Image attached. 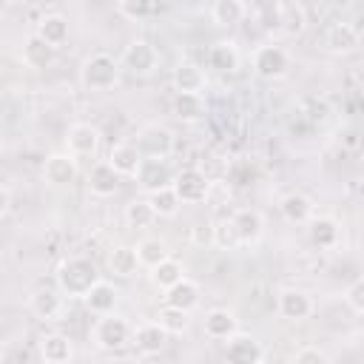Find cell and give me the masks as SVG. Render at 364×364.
Masks as SVG:
<instances>
[{
  "instance_id": "10",
  "label": "cell",
  "mask_w": 364,
  "mask_h": 364,
  "mask_svg": "<svg viewBox=\"0 0 364 364\" xmlns=\"http://www.w3.org/2000/svg\"><path fill=\"white\" fill-rule=\"evenodd\" d=\"M225 358L233 361V364H259L264 358V350L262 344L253 338V336H245V333H233L228 338V347H225Z\"/></svg>"
},
{
  "instance_id": "23",
  "label": "cell",
  "mask_w": 364,
  "mask_h": 364,
  "mask_svg": "<svg viewBox=\"0 0 364 364\" xmlns=\"http://www.w3.org/2000/svg\"><path fill=\"white\" fill-rule=\"evenodd\" d=\"M279 210H282V216L290 222V225H307V219L313 216V202L304 196V193H287V196H282V202H279Z\"/></svg>"
},
{
  "instance_id": "16",
  "label": "cell",
  "mask_w": 364,
  "mask_h": 364,
  "mask_svg": "<svg viewBox=\"0 0 364 364\" xmlns=\"http://www.w3.org/2000/svg\"><path fill=\"white\" fill-rule=\"evenodd\" d=\"M279 313L287 321H304L313 313V301L304 290H282L279 293Z\"/></svg>"
},
{
  "instance_id": "37",
  "label": "cell",
  "mask_w": 364,
  "mask_h": 364,
  "mask_svg": "<svg viewBox=\"0 0 364 364\" xmlns=\"http://www.w3.org/2000/svg\"><path fill=\"white\" fill-rule=\"evenodd\" d=\"M210 242L219 247V250H236L242 242H239V233H236V225L233 219H222L210 228Z\"/></svg>"
},
{
  "instance_id": "22",
  "label": "cell",
  "mask_w": 364,
  "mask_h": 364,
  "mask_svg": "<svg viewBox=\"0 0 364 364\" xmlns=\"http://www.w3.org/2000/svg\"><path fill=\"white\" fill-rule=\"evenodd\" d=\"M40 358L48 361V364H68L74 358V347L65 336L51 333V336L40 338Z\"/></svg>"
},
{
  "instance_id": "34",
  "label": "cell",
  "mask_w": 364,
  "mask_h": 364,
  "mask_svg": "<svg viewBox=\"0 0 364 364\" xmlns=\"http://www.w3.org/2000/svg\"><path fill=\"white\" fill-rule=\"evenodd\" d=\"M117 6L128 20H148L162 11V0H117Z\"/></svg>"
},
{
  "instance_id": "31",
  "label": "cell",
  "mask_w": 364,
  "mask_h": 364,
  "mask_svg": "<svg viewBox=\"0 0 364 364\" xmlns=\"http://www.w3.org/2000/svg\"><path fill=\"white\" fill-rule=\"evenodd\" d=\"M208 63L210 68H216L219 74H233L239 68V51L233 43H216L208 54Z\"/></svg>"
},
{
  "instance_id": "30",
  "label": "cell",
  "mask_w": 364,
  "mask_h": 364,
  "mask_svg": "<svg viewBox=\"0 0 364 364\" xmlns=\"http://www.w3.org/2000/svg\"><path fill=\"white\" fill-rule=\"evenodd\" d=\"M148 202H151L154 213H156V216H162V219L176 216V213H179V208H182V202H179V196H176V191H173L171 185L151 191V193H148Z\"/></svg>"
},
{
  "instance_id": "14",
  "label": "cell",
  "mask_w": 364,
  "mask_h": 364,
  "mask_svg": "<svg viewBox=\"0 0 364 364\" xmlns=\"http://www.w3.org/2000/svg\"><path fill=\"white\" fill-rule=\"evenodd\" d=\"M230 219L236 225V233H239V242L242 245H253V242L262 239V233H264V216L256 208H242Z\"/></svg>"
},
{
  "instance_id": "13",
  "label": "cell",
  "mask_w": 364,
  "mask_h": 364,
  "mask_svg": "<svg viewBox=\"0 0 364 364\" xmlns=\"http://www.w3.org/2000/svg\"><path fill=\"white\" fill-rule=\"evenodd\" d=\"M119 173L108 165V162H97V165H91V171H88V191L94 193V196H100V199H108V196H114L117 191H119Z\"/></svg>"
},
{
  "instance_id": "5",
  "label": "cell",
  "mask_w": 364,
  "mask_h": 364,
  "mask_svg": "<svg viewBox=\"0 0 364 364\" xmlns=\"http://www.w3.org/2000/svg\"><path fill=\"white\" fill-rule=\"evenodd\" d=\"M253 68L262 80H279L290 71V54L282 46H259L253 54Z\"/></svg>"
},
{
  "instance_id": "17",
  "label": "cell",
  "mask_w": 364,
  "mask_h": 364,
  "mask_svg": "<svg viewBox=\"0 0 364 364\" xmlns=\"http://www.w3.org/2000/svg\"><path fill=\"white\" fill-rule=\"evenodd\" d=\"M358 46V31L350 23H333L324 31V48L333 54H350Z\"/></svg>"
},
{
  "instance_id": "26",
  "label": "cell",
  "mask_w": 364,
  "mask_h": 364,
  "mask_svg": "<svg viewBox=\"0 0 364 364\" xmlns=\"http://www.w3.org/2000/svg\"><path fill=\"white\" fill-rule=\"evenodd\" d=\"M34 34H37L40 40H46L48 46L60 48V46L68 40V20H65L63 14H46V17H40Z\"/></svg>"
},
{
  "instance_id": "36",
  "label": "cell",
  "mask_w": 364,
  "mask_h": 364,
  "mask_svg": "<svg viewBox=\"0 0 364 364\" xmlns=\"http://www.w3.org/2000/svg\"><path fill=\"white\" fill-rule=\"evenodd\" d=\"M156 321L171 333V336H179L191 327V318H188V310L182 307H173V304H165L159 313H156Z\"/></svg>"
},
{
  "instance_id": "21",
  "label": "cell",
  "mask_w": 364,
  "mask_h": 364,
  "mask_svg": "<svg viewBox=\"0 0 364 364\" xmlns=\"http://www.w3.org/2000/svg\"><path fill=\"white\" fill-rule=\"evenodd\" d=\"M54 57H57V48L54 46H48L46 40H40L37 34H31L26 43H23V63L28 65V68H48L51 63H54Z\"/></svg>"
},
{
  "instance_id": "32",
  "label": "cell",
  "mask_w": 364,
  "mask_h": 364,
  "mask_svg": "<svg viewBox=\"0 0 364 364\" xmlns=\"http://www.w3.org/2000/svg\"><path fill=\"white\" fill-rule=\"evenodd\" d=\"M210 14H213V23L216 26H236V23L245 20L247 9H245L242 0H213Z\"/></svg>"
},
{
  "instance_id": "8",
  "label": "cell",
  "mask_w": 364,
  "mask_h": 364,
  "mask_svg": "<svg viewBox=\"0 0 364 364\" xmlns=\"http://www.w3.org/2000/svg\"><path fill=\"white\" fill-rule=\"evenodd\" d=\"M122 63L134 74H151L156 68V63H159V54L148 40H131L125 46V51H122Z\"/></svg>"
},
{
  "instance_id": "6",
  "label": "cell",
  "mask_w": 364,
  "mask_h": 364,
  "mask_svg": "<svg viewBox=\"0 0 364 364\" xmlns=\"http://www.w3.org/2000/svg\"><path fill=\"white\" fill-rule=\"evenodd\" d=\"M100 139H102V134H100V128L91 125V122H74V125L68 128V134H65V145H68V154H71L74 159H88V156H94V154L100 151Z\"/></svg>"
},
{
  "instance_id": "1",
  "label": "cell",
  "mask_w": 364,
  "mask_h": 364,
  "mask_svg": "<svg viewBox=\"0 0 364 364\" xmlns=\"http://www.w3.org/2000/svg\"><path fill=\"white\" fill-rule=\"evenodd\" d=\"M100 282V273H97V264L85 256H74V259H65L57 270V284H60V293L68 296V299H82L91 284Z\"/></svg>"
},
{
  "instance_id": "11",
  "label": "cell",
  "mask_w": 364,
  "mask_h": 364,
  "mask_svg": "<svg viewBox=\"0 0 364 364\" xmlns=\"http://www.w3.org/2000/svg\"><path fill=\"white\" fill-rule=\"evenodd\" d=\"M43 179L54 188H65L77 179V159L71 154H51L43 165Z\"/></svg>"
},
{
  "instance_id": "39",
  "label": "cell",
  "mask_w": 364,
  "mask_h": 364,
  "mask_svg": "<svg viewBox=\"0 0 364 364\" xmlns=\"http://www.w3.org/2000/svg\"><path fill=\"white\" fill-rule=\"evenodd\" d=\"M293 361H296V364H330L333 358H330L321 347L307 344V347H301V350H296V353H293Z\"/></svg>"
},
{
  "instance_id": "19",
  "label": "cell",
  "mask_w": 364,
  "mask_h": 364,
  "mask_svg": "<svg viewBox=\"0 0 364 364\" xmlns=\"http://www.w3.org/2000/svg\"><path fill=\"white\" fill-rule=\"evenodd\" d=\"M307 233H310V242L316 245V247H321V250H330V247H336L338 245V236H341V230H338V222L333 219V216H310L307 219Z\"/></svg>"
},
{
  "instance_id": "35",
  "label": "cell",
  "mask_w": 364,
  "mask_h": 364,
  "mask_svg": "<svg viewBox=\"0 0 364 364\" xmlns=\"http://www.w3.org/2000/svg\"><path fill=\"white\" fill-rule=\"evenodd\" d=\"M136 259H139V267H154V264H159L165 256H168V245L162 242V239H154V236H148V239H142L136 247Z\"/></svg>"
},
{
  "instance_id": "15",
  "label": "cell",
  "mask_w": 364,
  "mask_h": 364,
  "mask_svg": "<svg viewBox=\"0 0 364 364\" xmlns=\"http://www.w3.org/2000/svg\"><path fill=\"white\" fill-rule=\"evenodd\" d=\"M202 327H205V336H208V338H213V341H228V338L239 330V321H236V316H233L230 310L213 307V310H208Z\"/></svg>"
},
{
  "instance_id": "41",
  "label": "cell",
  "mask_w": 364,
  "mask_h": 364,
  "mask_svg": "<svg viewBox=\"0 0 364 364\" xmlns=\"http://www.w3.org/2000/svg\"><path fill=\"white\" fill-rule=\"evenodd\" d=\"M9 205H11V193H9V188L0 185V216L9 210Z\"/></svg>"
},
{
  "instance_id": "29",
  "label": "cell",
  "mask_w": 364,
  "mask_h": 364,
  "mask_svg": "<svg viewBox=\"0 0 364 364\" xmlns=\"http://www.w3.org/2000/svg\"><path fill=\"white\" fill-rule=\"evenodd\" d=\"M171 82H173L176 91H193V94H199V91L205 88V74H202V68L193 65V63H179V65L173 68Z\"/></svg>"
},
{
  "instance_id": "38",
  "label": "cell",
  "mask_w": 364,
  "mask_h": 364,
  "mask_svg": "<svg viewBox=\"0 0 364 364\" xmlns=\"http://www.w3.org/2000/svg\"><path fill=\"white\" fill-rule=\"evenodd\" d=\"M154 219H156V213H154V208H151L148 199H134V202L125 205V222H128V228H148Z\"/></svg>"
},
{
  "instance_id": "20",
  "label": "cell",
  "mask_w": 364,
  "mask_h": 364,
  "mask_svg": "<svg viewBox=\"0 0 364 364\" xmlns=\"http://www.w3.org/2000/svg\"><path fill=\"white\" fill-rule=\"evenodd\" d=\"M82 299H85V304H88V310H91V313L105 316V313H114L119 293H117V287H114V284H108V282H102V279H100V282H94V284H91V290H88Z\"/></svg>"
},
{
  "instance_id": "4",
  "label": "cell",
  "mask_w": 364,
  "mask_h": 364,
  "mask_svg": "<svg viewBox=\"0 0 364 364\" xmlns=\"http://www.w3.org/2000/svg\"><path fill=\"white\" fill-rule=\"evenodd\" d=\"M136 151L142 156H151V159H168L171 151H173V134L171 128L165 125H145L139 134H136Z\"/></svg>"
},
{
  "instance_id": "12",
  "label": "cell",
  "mask_w": 364,
  "mask_h": 364,
  "mask_svg": "<svg viewBox=\"0 0 364 364\" xmlns=\"http://www.w3.org/2000/svg\"><path fill=\"white\" fill-rule=\"evenodd\" d=\"M131 338H134V344H136V350H139L142 355H159V353L168 347L171 333H168L159 321H148V324H139V327L131 333Z\"/></svg>"
},
{
  "instance_id": "3",
  "label": "cell",
  "mask_w": 364,
  "mask_h": 364,
  "mask_svg": "<svg viewBox=\"0 0 364 364\" xmlns=\"http://www.w3.org/2000/svg\"><path fill=\"white\" fill-rule=\"evenodd\" d=\"M128 341H131V324H128L122 316L105 313V316L94 324V344H97L100 350L114 353V350H122Z\"/></svg>"
},
{
  "instance_id": "2",
  "label": "cell",
  "mask_w": 364,
  "mask_h": 364,
  "mask_svg": "<svg viewBox=\"0 0 364 364\" xmlns=\"http://www.w3.org/2000/svg\"><path fill=\"white\" fill-rule=\"evenodd\" d=\"M80 77H82V85L91 88V91H105L111 85H117L119 80V63L111 57V54H91L82 68H80Z\"/></svg>"
},
{
  "instance_id": "18",
  "label": "cell",
  "mask_w": 364,
  "mask_h": 364,
  "mask_svg": "<svg viewBox=\"0 0 364 364\" xmlns=\"http://www.w3.org/2000/svg\"><path fill=\"white\" fill-rule=\"evenodd\" d=\"M119 176H134L136 173V168H139V162H142V154L136 151V145L134 142H119V145H114L111 151H108V159H105Z\"/></svg>"
},
{
  "instance_id": "33",
  "label": "cell",
  "mask_w": 364,
  "mask_h": 364,
  "mask_svg": "<svg viewBox=\"0 0 364 364\" xmlns=\"http://www.w3.org/2000/svg\"><path fill=\"white\" fill-rule=\"evenodd\" d=\"M182 276H185L182 264H179L176 259H171V256H165L159 264H154V267H151V282H154L159 290H168V287H171V284H176Z\"/></svg>"
},
{
  "instance_id": "27",
  "label": "cell",
  "mask_w": 364,
  "mask_h": 364,
  "mask_svg": "<svg viewBox=\"0 0 364 364\" xmlns=\"http://www.w3.org/2000/svg\"><path fill=\"white\" fill-rule=\"evenodd\" d=\"M108 270H111L117 279H131V276L139 270L136 250L128 247V245H117V247L108 253Z\"/></svg>"
},
{
  "instance_id": "28",
  "label": "cell",
  "mask_w": 364,
  "mask_h": 364,
  "mask_svg": "<svg viewBox=\"0 0 364 364\" xmlns=\"http://www.w3.org/2000/svg\"><path fill=\"white\" fill-rule=\"evenodd\" d=\"M173 117H179L182 122H196L205 117V100L202 94L193 91H176L173 97Z\"/></svg>"
},
{
  "instance_id": "9",
  "label": "cell",
  "mask_w": 364,
  "mask_h": 364,
  "mask_svg": "<svg viewBox=\"0 0 364 364\" xmlns=\"http://www.w3.org/2000/svg\"><path fill=\"white\" fill-rule=\"evenodd\" d=\"M134 176L139 182V188L148 191V193L173 182V171L168 168V159H151V156H142V162H139Z\"/></svg>"
},
{
  "instance_id": "40",
  "label": "cell",
  "mask_w": 364,
  "mask_h": 364,
  "mask_svg": "<svg viewBox=\"0 0 364 364\" xmlns=\"http://www.w3.org/2000/svg\"><path fill=\"white\" fill-rule=\"evenodd\" d=\"M344 301L350 304V310H353L355 316H361V313H364V279H355V282L347 287Z\"/></svg>"
},
{
  "instance_id": "24",
  "label": "cell",
  "mask_w": 364,
  "mask_h": 364,
  "mask_svg": "<svg viewBox=\"0 0 364 364\" xmlns=\"http://www.w3.org/2000/svg\"><path fill=\"white\" fill-rule=\"evenodd\" d=\"M165 304H173V307H182V310L191 313L199 304V284L182 276L176 284H171L165 290Z\"/></svg>"
},
{
  "instance_id": "7",
  "label": "cell",
  "mask_w": 364,
  "mask_h": 364,
  "mask_svg": "<svg viewBox=\"0 0 364 364\" xmlns=\"http://www.w3.org/2000/svg\"><path fill=\"white\" fill-rule=\"evenodd\" d=\"M171 188L176 191L179 202H205V196L210 191V179L202 168H185L173 176Z\"/></svg>"
},
{
  "instance_id": "25",
  "label": "cell",
  "mask_w": 364,
  "mask_h": 364,
  "mask_svg": "<svg viewBox=\"0 0 364 364\" xmlns=\"http://www.w3.org/2000/svg\"><path fill=\"white\" fill-rule=\"evenodd\" d=\"M28 307H31V313H34L40 321H51V318H57V316L63 313V296H60L57 290L43 287V290H37V293L31 296Z\"/></svg>"
}]
</instances>
